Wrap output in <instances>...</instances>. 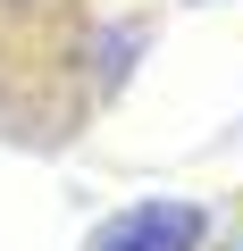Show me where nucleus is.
Wrapping results in <instances>:
<instances>
[{
    "instance_id": "obj_1",
    "label": "nucleus",
    "mask_w": 243,
    "mask_h": 251,
    "mask_svg": "<svg viewBox=\"0 0 243 251\" xmlns=\"http://www.w3.org/2000/svg\"><path fill=\"white\" fill-rule=\"evenodd\" d=\"M201 243V209L193 201H135V209H117L84 251H193Z\"/></svg>"
}]
</instances>
